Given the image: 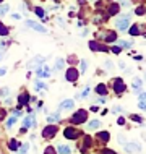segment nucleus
Wrapping results in <instances>:
<instances>
[{
  "instance_id": "f257e3e1",
  "label": "nucleus",
  "mask_w": 146,
  "mask_h": 154,
  "mask_svg": "<svg viewBox=\"0 0 146 154\" xmlns=\"http://www.w3.org/2000/svg\"><path fill=\"white\" fill-rule=\"evenodd\" d=\"M115 28L119 31H127L130 28V15H123L120 18H115Z\"/></svg>"
},
{
  "instance_id": "f03ea898",
  "label": "nucleus",
  "mask_w": 146,
  "mask_h": 154,
  "mask_svg": "<svg viewBox=\"0 0 146 154\" xmlns=\"http://www.w3.org/2000/svg\"><path fill=\"white\" fill-rule=\"evenodd\" d=\"M45 63V59L44 57H34V59H31L28 62V68L29 70H36V68H39V66H42Z\"/></svg>"
},
{
  "instance_id": "7ed1b4c3",
  "label": "nucleus",
  "mask_w": 146,
  "mask_h": 154,
  "mask_svg": "<svg viewBox=\"0 0 146 154\" xmlns=\"http://www.w3.org/2000/svg\"><path fill=\"white\" fill-rule=\"evenodd\" d=\"M86 119H88V112L81 109V110L75 112V115L72 117V122L73 123H83V122H86Z\"/></svg>"
},
{
  "instance_id": "20e7f679",
  "label": "nucleus",
  "mask_w": 146,
  "mask_h": 154,
  "mask_svg": "<svg viewBox=\"0 0 146 154\" xmlns=\"http://www.w3.org/2000/svg\"><path fill=\"white\" fill-rule=\"evenodd\" d=\"M24 24H26V26H29L31 29L37 31V32H47V29H45V28L42 26V24L36 23V21H31V20H26V21H24Z\"/></svg>"
},
{
  "instance_id": "39448f33",
  "label": "nucleus",
  "mask_w": 146,
  "mask_h": 154,
  "mask_svg": "<svg viewBox=\"0 0 146 154\" xmlns=\"http://www.w3.org/2000/svg\"><path fill=\"white\" fill-rule=\"evenodd\" d=\"M125 89H127V86H125V83H123L122 78H115V80H114V91H115V93L117 94H122Z\"/></svg>"
},
{
  "instance_id": "423d86ee",
  "label": "nucleus",
  "mask_w": 146,
  "mask_h": 154,
  "mask_svg": "<svg viewBox=\"0 0 146 154\" xmlns=\"http://www.w3.org/2000/svg\"><path fill=\"white\" fill-rule=\"evenodd\" d=\"M57 131H58V130H57L55 125H49V127H45V128H44L42 136H44V138H54Z\"/></svg>"
},
{
  "instance_id": "0eeeda50",
  "label": "nucleus",
  "mask_w": 146,
  "mask_h": 154,
  "mask_svg": "<svg viewBox=\"0 0 146 154\" xmlns=\"http://www.w3.org/2000/svg\"><path fill=\"white\" fill-rule=\"evenodd\" d=\"M64 135H65V138H68V140H76L78 136H80V131L76 130V128H65V131H64Z\"/></svg>"
},
{
  "instance_id": "6e6552de",
  "label": "nucleus",
  "mask_w": 146,
  "mask_h": 154,
  "mask_svg": "<svg viewBox=\"0 0 146 154\" xmlns=\"http://www.w3.org/2000/svg\"><path fill=\"white\" fill-rule=\"evenodd\" d=\"M37 122H36V117L34 115H28V117L23 119V128H31V127H36Z\"/></svg>"
},
{
  "instance_id": "1a4fd4ad",
  "label": "nucleus",
  "mask_w": 146,
  "mask_h": 154,
  "mask_svg": "<svg viewBox=\"0 0 146 154\" xmlns=\"http://www.w3.org/2000/svg\"><path fill=\"white\" fill-rule=\"evenodd\" d=\"M65 80L70 81V83L76 81L78 80V72L75 68H68V70H67V73H65Z\"/></svg>"
},
{
  "instance_id": "9d476101",
  "label": "nucleus",
  "mask_w": 146,
  "mask_h": 154,
  "mask_svg": "<svg viewBox=\"0 0 146 154\" xmlns=\"http://www.w3.org/2000/svg\"><path fill=\"white\" fill-rule=\"evenodd\" d=\"M125 151L127 152H136V151H141V146L138 143H125Z\"/></svg>"
},
{
  "instance_id": "9b49d317",
  "label": "nucleus",
  "mask_w": 146,
  "mask_h": 154,
  "mask_svg": "<svg viewBox=\"0 0 146 154\" xmlns=\"http://www.w3.org/2000/svg\"><path fill=\"white\" fill-rule=\"evenodd\" d=\"M102 39L106 41V42H114V41H117V36L114 31H109V32H104L102 34Z\"/></svg>"
},
{
  "instance_id": "f8f14e48",
  "label": "nucleus",
  "mask_w": 146,
  "mask_h": 154,
  "mask_svg": "<svg viewBox=\"0 0 146 154\" xmlns=\"http://www.w3.org/2000/svg\"><path fill=\"white\" fill-rule=\"evenodd\" d=\"M73 106H75V101H72V99H65V101L60 102V109L64 110H70Z\"/></svg>"
},
{
  "instance_id": "ddd939ff",
  "label": "nucleus",
  "mask_w": 146,
  "mask_h": 154,
  "mask_svg": "<svg viewBox=\"0 0 146 154\" xmlns=\"http://www.w3.org/2000/svg\"><path fill=\"white\" fill-rule=\"evenodd\" d=\"M28 102H29V96L26 94V93H23V94H20L18 96V104L20 106H28Z\"/></svg>"
},
{
  "instance_id": "4468645a",
  "label": "nucleus",
  "mask_w": 146,
  "mask_h": 154,
  "mask_svg": "<svg viewBox=\"0 0 146 154\" xmlns=\"http://www.w3.org/2000/svg\"><path fill=\"white\" fill-rule=\"evenodd\" d=\"M57 152L58 154H70V152H72V148L65 146V144H58V146H57Z\"/></svg>"
},
{
  "instance_id": "2eb2a0df",
  "label": "nucleus",
  "mask_w": 146,
  "mask_h": 154,
  "mask_svg": "<svg viewBox=\"0 0 146 154\" xmlns=\"http://www.w3.org/2000/svg\"><path fill=\"white\" fill-rule=\"evenodd\" d=\"M60 120V112H55V114H51V115H47V122L49 123H55Z\"/></svg>"
},
{
  "instance_id": "dca6fc26",
  "label": "nucleus",
  "mask_w": 146,
  "mask_h": 154,
  "mask_svg": "<svg viewBox=\"0 0 146 154\" xmlns=\"http://www.w3.org/2000/svg\"><path fill=\"white\" fill-rule=\"evenodd\" d=\"M141 85H143V81H141L140 78H135V80H133V89H135V93H138V94H140Z\"/></svg>"
},
{
  "instance_id": "f3484780",
  "label": "nucleus",
  "mask_w": 146,
  "mask_h": 154,
  "mask_svg": "<svg viewBox=\"0 0 146 154\" xmlns=\"http://www.w3.org/2000/svg\"><path fill=\"white\" fill-rule=\"evenodd\" d=\"M96 93H98L99 96H106V93H107L106 85H98V86H96Z\"/></svg>"
},
{
  "instance_id": "a211bd4d",
  "label": "nucleus",
  "mask_w": 146,
  "mask_h": 154,
  "mask_svg": "<svg viewBox=\"0 0 146 154\" xmlns=\"http://www.w3.org/2000/svg\"><path fill=\"white\" fill-rule=\"evenodd\" d=\"M98 127H101V122H99V120H93V122L88 123V128H89V130H94V128H98Z\"/></svg>"
},
{
  "instance_id": "6ab92c4d",
  "label": "nucleus",
  "mask_w": 146,
  "mask_h": 154,
  "mask_svg": "<svg viewBox=\"0 0 146 154\" xmlns=\"http://www.w3.org/2000/svg\"><path fill=\"white\" fill-rule=\"evenodd\" d=\"M16 123V117H15V115H13V117H10V119H7V128H8V130H10V128L11 127H13V125Z\"/></svg>"
},
{
  "instance_id": "aec40b11",
  "label": "nucleus",
  "mask_w": 146,
  "mask_h": 154,
  "mask_svg": "<svg viewBox=\"0 0 146 154\" xmlns=\"http://www.w3.org/2000/svg\"><path fill=\"white\" fill-rule=\"evenodd\" d=\"M8 148L11 149V151H16V149L20 148V144H18V141L16 140H10V144H8Z\"/></svg>"
},
{
  "instance_id": "412c9836",
  "label": "nucleus",
  "mask_w": 146,
  "mask_h": 154,
  "mask_svg": "<svg viewBox=\"0 0 146 154\" xmlns=\"http://www.w3.org/2000/svg\"><path fill=\"white\" fill-rule=\"evenodd\" d=\"M8 10H10V5H7V3L0 5V16H3L5 13H8Z\"/></svg>"
},
{
  "instance_id": "4be33fe9",
  "label": "nucleus",
  "mask_w": 146,
  "mask_h": 154,
  "mask_svg": "<svg viewBox=\"0 0 146 154\" xmlns=\"http://www.w3.org/2000/svg\"><path fill=\"white\" fill-rule=\"evenodd\" d=\"M8 32H10V29H8L3 23H0V36H7Z\"/></svg>"
},
{
  "instance_id": "5701e85b",
  "label": "nucleus",
  "mask_w": 146,
  "mask_h": 154,
  "mask_svg": "<svg viewBox=\"0 0 146 154\" xmlns=\"http://www.w3.org/2000/svg\"><path fill=\"white\" fill-rule=\"evenodd\" d=\"M130 34H132V36H138V34H140V26L133 24V26L130 28Z\"/></svg>"
},
{
  "instance_id": "b1692460",
  "label": "nucleus",
  "mask_w": 146,
  "mask_h": 154,
  "mask_svg": "<svg viewBox=\"0 0 146 154\" xmlns=\"http://www.w3.org/2000/svg\"><path fill=\"white\" fill-rule=\"evenodd\" d=\"M65 66V60L64 59H57V62H55V68L57 70H62Z\"/></svg>"
},
{
  "instance_id": "393cba45",
  "label": "nucleus",
  "mask_w": 146,
  "mask_h": 154,
  "mask_svg": "<svg viewBox=\"0 0 146 154\" xmlns=\"http://www.w3.org/2000/svg\"><path fill=\"white\" fill-rule=\"evenodd\" d=\"M98 138H99V140H102V141H107V140H109V133L101 131V133H98Z\"/></svg>"
},
{
  "instance_id": "a878e982",
  "label": "nucleus",
  "mask_w": 146,
  "mask_h": 154,
  "mask_svg": "<svg viewBox=\"0 0 146 154\" xmlns=\"http://www.w3.org/2000/svg\"><path fill=\"white\" fill-rule=\"evenodd\" d=\"M20 154H26L28 152V149H29V144L28 143H23V146H20Z\"/></svg>"
},
{
  "instance_id": "bb28decb",
  "label": "nucleus",
  "mask_w": 146,
  "mask_h": 154,
  "mask_svg": "<svg viewBox=\"0 0 146 154\" xmlns=\"http://www.w3.org/2000/svg\"><path fill=\"white\" fill-rule=\"evenodd\" d=\"M34 13L39 16V18H44V10H42L41 7H36V8H34Z\"/></svg>"
},
{
  "instance_id": "cd10ccee",
  "label": "nucleus",
  "mask_w": 146,
  "mask_h": 154,
  "mask_svg": "<svg viewBox=\"0 0 146 154\" xmlns=\"http://www.w3.org/2000/svg\"><path fill=\"white\" fill-rule=\"evenodd\" d=\"M109 13H110V15H117V13H119V5H110Z\"/></svg>"
},
{
  "instance_id": "c85d7f7f",
  "label": "nucleus",
  "mask_w": 146,
  "mask_h": 154,
  "mask_svg": "<svg viewBox=\"0 0 146 154\" xmlns=\"http://www.w3.org/2000/svg\"><path fill=\"white\" fill-rule=\"evenodd\" d=\"M8 94H10V88H2L0 89V96H2V97H7Z\"/></svg>"
},
{
  "instance_id": "c756f323",
  "label": "nucleus",
  "mask_w": 146,
  "mask_h": 154,
  "mask_svg": "<svg viewBox=\"0 0 146 154\" xmlns=\"http://www.w3.org/2000/svg\"><path fill=\"white\" fill-rule=\"evenodd\" d=\"M88 94H89V88H85V89H83V93H81V94H78L76 97H78V99H83V97H86Z\"/></svg>"
},
{
  "instance_id": "7c9ffc66",
  "label": "nucleus",
  "mask_w": 146,
  "mask_h": 154,
  "mask_svg": "<svg viewBox=\"0 0 146 154\" xmlns=\"http://www.w3.org/2000/svg\"><path fill=\"white\" fill-rule=\"evenodd\" d=\"M47 86L44 85L42 81H36V91H39V89H45Z\"/></svg>"
},
{
  "instance_id": "2f4dec72",
  "label": "nucleus",
  "mask_w": 146,
  "mask_h": 154,
  "mask_svg": "<svg viewBox=\"0 0 146 154\" xmlns=\"http://www.w3.org/2000/svg\"><path fill=\"white\" fill-rule=\"evenodd\" d=\"M89 47H91V51H99V45H98V42H96V41H91V42H89Z\"/></svg>"
},
{
  "instance_id": "473e14b6",
  "label": "nucleus",
  "mask_w": 146,
  "mask_h": 154,
  "mask_svg": "<svg viewBox=\"0 0 146 154\" xmlns=\"http://www.w3.org/2000/svg\"><path fill=\"white\" fill-rule=\"evenodd\" d=\"M44 154H55V149H54L52 146H49V148L44 149Z\"/></svg>"
},
{
  "instance_id": "72a5a7b5",
  "label": "nucleus",
  "mask_w": 146,
  "mask_h": 154,
  "mask_svg": "<svg viewBox=\"0 0 146 154\" xmlns=\"http://www.w3.org/2000/svg\"><path fill=\"white\" fill-rule=\"evenodd\" d=\"M138 107H140V109H143V110H146V101H144V99H140Z\"/></svg>"
},
{
  "instance_id": "f704fd0d",
  "label": "nucleus",
  "mask_w": 146,
  "mask_h": 154,
  "mask_svg": "<svg viewBox=\"0 0 146 154\" xmlns=\"http://www.w3.org/2000/svg\"><path fill=\"white\" fill-rule=\"evenodd\" d=\"M119 44L122 45V47H132V42L128 41V42H125V41H119Z\"/></svg>"
},
{
  "instance_id": "c9c22d12",
  "label": "nucleus",
  "mask_w": 146,
  "mask_h": 154,
  "mask_svg": "<svg viewBox=\"0 0 146 154\" xmlns=\"http://www.w3.org/2000/svg\"><path fill=\"white\" fill-rule=\"evenodd\" d=\"M86 66H88V62L86 60H81V73L86 72Z\"/></svg>"
},
{
  "instance_id": "e433bc0d",
  "label": "nucleus",
  "mask_w": 146,
  "mask_h": 154,
  "mask_svg": "<svg viewBox=\"0 0 146 154\" xmlns=\"http://www.w3.org/2000/svg\"><path fill=\"white\" fill-rule=\"evenodd\" d=\"M144 11H146V10H144L143 7H138V8H136V15H143Z\"/></svg>"
},
{
  "instance_id": "4c0bfd02",
  "label": "nucleus",
  "mask_w": 146,
  "mask_h": 154,
  "mask_svg": "<svg viewBox=\"0 0 146 154\" xmlns=\"http://www.w3.org/2000/svg\"><path fill=\"white\" fill-rule=\"evenodd\" d=\"M132 120L133 122H141V117H138V115H132Z\"/></svg>"
},
{
  "instance_id": "58836bf2",
  "label": "nucleus",
  "mask_w": 146,
  "mask_h": 154,
  "mask_svg": "<svg viewBox=\"0 0 146 154\" xmlns=\"http://www.w3.org/2000/svg\"><path fill=\"white\" fill-rule=\"evenodd\" d=\"M122 7H123V8H130L132 3H130V2H122Z\"/></svg>"
},
{
  "instance_id": "ea45409f",
  "label": "nucleus",
  "mask_w": 146,
  "mask_h": 154,
  "mask_svg": "<svg viewBox=\"0 0 146 154\" xmlns=\"http://www.w3.org/2000/svg\"><path fill=\"white\" fill-rule=\"evenodd\" d=\"M106 68H107V70L112 68V62H110V60H106Z\"/></svg>"
},
{
  "instance_id": "a19ab883",
  "label": "nucleus",
  "mask_w": 146,
  "mask_h": 154,
  "mask_svg": "<svg viewBox=\"0 0 146 154\" xmlns=\"http://www.w3.org/2000/svg\"><path fill=\"white\" fill-rule=\"evenodd\" d=\"M102 154H115V152H114V151H109V149H104Z\"/></svg>"
},
{
  "instance_id": "79ce46f5",
  "label": "nucleus",
  "mask_w": 146,
  "mask_h": 154,
  "mask_svg": "<svg viewBox=\"0 0 146 154\" xmlns=\"http://www.w3.org/2000/svg\"><path fill=\"white\" fill-rule=\"evenodd\" d=\"M5 73H7V70H5V68H0V76H3Z\"/></svg>"
},
{
  "instance_id": "37998d69",
  "label": "nucleus",
  "mask_w": 146,
  "mask_h": 154,
  "mask_svg": "<svg viewBox=\"0 0 146 154\" xmlns=\"http://www.w3.org/2000/svg\"><path fill=\"white\" fill-rule=\"evenodd\" d=\"M112 52H115V54H119V52H120V49H119V47H112Z\"/></svg>"
},
{
  "instance_id": "c03bdc74",
  "label": "nucleus",
  "mask_w": 146,
  "mask_h": 154,
  "mask_svg": "<svg viewBox=\"0 0 146 154\" xmlns=\"http://www.w3.org/2000/svg\"><path fill=\"white\" fill-rule=\"evenodd\" d=\"M3 115H5V112H3V110H0V120H3V119H2Z\"/></svg>"
},
{
  "instance_id": "a18cd8bd",
  "label": "nucleus",
  "mask_w": 146,
  "mask_h": 154,
  "mask_svg": "<svg viewBox=\"0 0 146 154\" xmlns=\"http://www.w3.org/2000/svg\"><path fill=\"white\" fill-rule=\"evenodd\" d=\"M140 99H144V101H146V93H143V94H141V96H140Z\"/></svg>"
},
{
  "instance_id": "49530a36",
  "label": "nucleus",
  "mask_w": 146,
  "mask_h": 154,
  "mask_svg": "<svg viewBox=\"0 0 146 154\" xmlns=\"http://www.w3.org/2000/svg\"><path fill=\"white\" fill-rule=\"evenodd\" d=\"M2 59H3V54H2V52H0V60H2Z\"/></svg>"
},
{
  "instance_id": "de8ad7c7",
  "label": "nucleus",
  "mask_w": 146,
  "mask_h": 154,
  "mask_svg": "<svg viewBox=\"0 0 146 154\" xmlns=\"http://www.w3.org/2000/svg\"><path fill=\"white\" fill-rule=\"evenodd\" d=\"M144 80H146V72H144Z\"/></svg>"
},
{
  "instance_id": "09e8293b",
  "label": "nucleus",
  "mask_w": 146,
  "mask_h": 154,
  "mask_svg": "<svg viewBox=\"0 0 146 154\" xmlns=\"http://www.w3.org/2000/svg\"><path fill=\"white\" fill-rule=\"evenodd\" d=\"M2 2H3V0H0V3H2Z\"/></svg>"
}]
</instances>
